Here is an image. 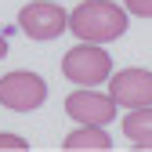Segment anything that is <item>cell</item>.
Returning a JSON list of instances; mask_svg holds the SVG:
<instances>
[{"label":"cell","instance_id":"cell-1","mask_svg":"<svg viewBox=\"0 0 152 152\" xmlns=\"http://www.w3.org/2000/svg\"><path fill=\"white\" fill-rule=\"evenodd\" d=\"M127 15L130 11H123L112 0H83L76 11H69V29L76 40L109 44V40L127 33Z\"/></svg>","mask_w":152,"mask_h":152},{"label":"cell","instance_id":"cell-2","mask_svg":"<svg viewBox=\"0 0 152 152\" xmlns=\"http://www.w3.org/2000/svg\"><path fill=\"white\" fill-rule=\"evenodd\" d=\"M62 72L76 87H98L112 76V58L102 44H91V40H80L72 51H65L62 58Z\"/></svg>","mask_w":152,"mask_h":152},{"label":"cell","instance_id":"cell-3","mask_svg":"<svg viewBox=\"0 0 152 152\" xmlns=\"http://www.w3.org/2000/svg\"><path fill=\"white\" fill-rule=\"evenodd\" d=\"M0 102L11 112H33L47 102V83L40 72L29 69H15L7 76H0Z\"/></svg>","mask_w":152,"mask_h":152},{"label":"cell","instance_id":"cell-4","mask_svg":"<svg viewBox=\"0 0 152 152\" xmlns=\"http://www.w3.org/2000/svg\"><path fill=\"white\" fill-rule=\"evenodd\" d=\"M18 29L29 40H54L69 29V11L58 7V0H33L18 11Z\"/></svg>","mask_w":152,"mask_h":152},{"label":"cell","instance_id":"cell-5","mask_svg":"<svg viewBox=\"0 0 152 152\" xmlns=\"http://www.w3.org/2000/svg\"><path fill=\"white\" fill-rule=\"evenodd\" d=\"M65 112L76 123H94V127H109L116 120V98L112 94H98L94 87H80L65 98Z\"/></svg>","mask_w":152,"mask_h":152},{"label":"cell","instance_id":"cell-6","mask_svg":"<svg viewBox=\"0 0 152 152\" xmlns=\"http://www.w3.org/2000/svg\"><path fill=\"white\" fill-rule=\"evenodd\" d=\"M109 94L116 98V105L123 109H141V105H152V72L148 69H120L109 76Z\"/></svg>","mask_w":152,"mask_h":152},{"label":"cell","instance_id":"cell-7","mask_svg":"<svg viewBox=\"0 0 152 152\" xmlns=\"http://www.w3.org/2000/svg\"><path fill=\"white\" fill-rule=\"evenodd\" d=\"M123 134L130 145L138 148H152V105H141V109H130L123 116Z\"/></svg>","mask_w":152,"mask_h":152},{"label":"cell","instance_id":"cell-8","mask_svg":"<svg viewBox=\"0 0 152 152\" xmlns=\"http://www.w3.org/2000/svg\"><path fill=\"white\" fill-rule=\"evenodd\" d=\"M69 152H87V148H94V152H105V148H112V138L105 134L102 127H94V123H80V130H69L65 134V141H62Z\"/></svg>","mask_w":152,"mask_h":152},{"label":"cell","instance_id":"cell-9","mask_svg":"<svg viewBox=\"0 0 152 152\" xmlns=\"http://www.w3.org/2000/svg\"><path fill=\"white\" fill-rule=\"evenodd\" d=\"M127 11L130 15H138V18H152V0H123Z\"/></svg>","mask_w":152,"mask_h":152},{"label":"cell","instance_id":"cell-10","mask_svg":"<svg viewBox=\"0 0 152 152\" xmlns=\"http://www.w3.org/2000/svg\"><path fill=\"white\" fill-rule=\"evenodd\" d=\"M0 148H29V141L18 134H0Z\"/></svg>","mask_w":152,"mask_h":152},{"label":"cell","instance_id":"cell-11","mask_svg":"<svg viewBox=\"0 0 152 152\" xmlns=\"http://www.w3.org/2000/svg\"><path fill=\"white\" fill-rule=\"evenodd\" d=\"M7 54V40H4V33H0V58Z\"/></svg>","mask_w":152,"mask_h":152}]
</instances>
